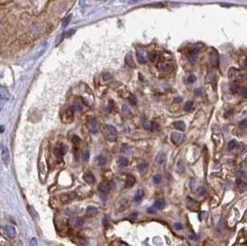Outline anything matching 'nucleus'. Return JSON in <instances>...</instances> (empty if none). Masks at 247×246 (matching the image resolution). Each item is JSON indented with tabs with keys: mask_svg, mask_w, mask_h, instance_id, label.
<instances>
[{
	"mask_svg": "<svg viewBox=\"0 0 247 246\" xmlns=\"http://www.w3.org/2000/svg\"><path fill=\"white\" fill-rule=\"evenodd\" d=\"M106 130L107 132V140L110 142H115L117 140V130L114 126L110 125V124H107L106 125Z\"/></svg>",
	"mask_w": 247,
	"mask_h": 246,
	"instance_id": "nucleus-1",
	"label": "nucleus"
},
{
	"mask_svg": "<svg viewBox=\"0 0 247 246\" xmlns=\"http://www.w3.org/2000/svg\"><path fill=\"white\" fill-rule=\"evenodd\" d=\"M209 63L212 67H218L219 65V54L217 50L212 49L209 53Z\"/></svg>",
	"mask_w": 247,
	"mask_h": 246,
	"instance_id": "nucleus-2",
	"label": "nucleus"
},
{
	"mask_svg": "<svg viewBox=\"0 0 247 246\" xmlns=\"http://www.w3.org/2000/svg\"><path fill=\"white\" fill-rule=\"evenodd\" d=\"M1 157H2V161L4 162V164L8 166L9 164L10 156H9V148L5 146L4 144H1Z\"/></svg>",
	"mask_w": 247,
	"mask_h": 246,
	"instance_id": "nucleus-3",
	"label": "nucleus"
},
{
	"mask_svg": "<svg viewBox=\"0 0 247 246\" xmlns=\"http://www.w3.org/2000/svg\"><path fill=\"white\" fill-rule=\"evenodd\" d=\"M170 140L174 144H180L184 140V135L180 132H172L170 135Z\"/></svg>",
	"mask_w": 247,
	"mask_h": 246,
	"instance_id": "nucleus-4",
	"label": "nucleus"
},
{
	"mask_svg": "<svg viewBox=\"0 0 247 246\" xmlns=\"http://www.w3.org/2000/svg\"><path fill=\"white\" fill-rule=\"evenodd\" d=\"M4 231H5V234L9 238H15L16 237L17 231H16V229L13 226L6 225L4 227Z\"/></svg>",
	"mask_w": 247,
	"mask_h": 246,
	"instance_id": "nucleus-5",
	"label": "nucleus"
},
{
	"mask_svg": "<svg viewBox=\"0 0 247 246\" xmlns=\"http://www.w3.org/2000/svg\"><path fill=\"white\" fill-rule=\"evenodd\" d=\"M83 179L88 183V184H94L96 181V178L91 171H86L83 174Z\"/></svg>",
	"mask_w": 247,
	"mask_h": 246,
	"instance_id": "nucleus-6",
	"label": "nucleus"
},
{
	"mask_svg": "<svg viewBox=\"0 0 247 246\" xmlns=\"http://www.w3.org/2000/svg\"><path fill=\"white\" fill-rule=\"evenodd\" d=\"M155 161H156V163L158 166H162L163 164H165V162H166V155H165V153H163V152L158 153V155H157V157H156Z\"/></svg>",
	"mask_w": 247,
	"mask_h": 246,
	"instance_id": "nucleus-7",
	"label": "nucleus"
},
{
	"mask_svg": "<svg viewBox=\"0 0 247 246\" xmlns=\"http://www.w3.org/2000/svg\"><path fill=\"white\" fill-rule=\"evenodd\" d=\"M89 130L93 134H96L98 132V129H97V121L96 118H92L90 121V126H89Z\"/></svg>",
	"mask_w": 247,
	"mask_h": 246,
	"instance_id": "nucleus-8",
	"label": "nucleus"
},
{
	"mask_svg": "<svg viewBox=\"0 0 247 246\" xmlns=\"http://www.w3.org/2000/svg\"><path fill=\"white\" fill-rule=\"evenodd\" d=\"M110 190V184L107 181H103L99 184V191L102 194H107Z\"/></svg>",
	"mask_w": 247,
	"mask_h": 246,
	"instance_id": "nucleus-9",
	"label": "nucleus"
},
{
	"mask_svg": "<svg viewBox=\"0 0 247 246\" xmlns=\"http://www.w3.org/2000/svg\"><path fill=\"white\" fill-rule=\"evenodd\" d=\"M74 111H75V109H74L73 107H69L66 110V119H67V122H71L73 120Z\"/></svg>",
	"mask_w": 247,
	"mask_h": 246,
	"instance_id": "nucleus-10",
	"label": "nucleus"
},
{
	"mask_svg": "<svg viewBox=\"0 0 247 246\" xmlns=\"http://www.w3.org/2000/svg\"><path fill=\"white\" fill-rule=\"evenodd\" d=\"M135 183V178L133 175H128L126 178V181H125V186L126 188H131L132 186L134 185Z\"/></svg>",
	"mask_w": 247,
	"mask_h": 246,
	"instance_id": "nucleus-11",
	"label": "nucleus"
},
{
	"mask_svg": "<svg viewBox=\"0 0 247 246\" xmlns=\"http://www.w3.org/2000/svg\"><path fill=\"white\" fill-rule=\"evenodd\" d=\"M98 210H97V207L96 206H93V205H90L86 208V214L90 217H94L97 214Z\"/></svg>",
	"mask_w": 247,
	"mask_h": 246,
	"instance_id": "nucleus-12",
	"label": "nucleus"
},
{
	"mask_svg": "<svg viewBox=\"0 0 247 246\" xmlns=\"http://www.w3.org/2000/svg\"><path fill=\"white\" fill-rule=\"evenodd\" d=\"M125 62L126 64L130 67V68H135V63H134V61H133V58L131 54H128L125 57Z\"/></svg>",
	"mask_w": 247,
	"mask_h": 246,
	"instance_id": "nucleus-13",
	"label": "nucleus"
},
{
	"mask_svg": "<svg viewBox=\"0 0 247 246\" xmlns=\"http://www.w3.org/2000/svg\"><path fill=\"white\" fill-rule=\"evenodd\" d=\"M173 126L175 129L179 131H181V132L185 131V123L183 121H176L173 123Z\"/></svg>",
	"mask_w": 247,
	"mask_h": 246,
	"instance_id": "nucleus-14",
	"label": "nucleus"
},
{
	"mask_svg": "<svg viewBox=\"0 0 247 246\" xmlns=\"http://www.w3.org/2000/svg\"><path fill=\"white\" fill-rule=\"evenodd\" d=\"M96 163L98 166H104V165H106V163H107V159H106V157H105L104 156L99 155V156H97V157H96Z\"/></svg>",
	"mask_w": 247,
	"mask_h": 246,
	"instance_id": "nucleus-15",
	"label": "nucleus"
},
{
	"mask_svg": "<svg viewBox=\"0 0 247 246\" xmlns=\"http://www.w3.org/2000/svg\"><path fill=\"white\" fill-rule=\"evenodd\" d=\"M0 96H1V98L3 100H8L9 98V93L7 89H5L4 87H2L0 89Z\"/></svg>",
	"mask_w": 247,
	"mask_h": 246,
	"instance_id": "nucleus-16",
	"label": "nucleus"
},
{
	"mask_svg": "<svg viewBox=\"0 0 247 246\" xmlns=\"http://www.w3.org/2000/svg\"><path fill=\"white\" fill-rule=\"evenodd\" d=\"M143 196V191L142 189H139V190H137V192H136V194H135V195L133 197V201L134 202H140L142 200Z\"/></svg>",
	"mask_w": 247,
	"mask_h": 246,
	"instance_id": "nucleus-17",
	"label": "nucleus"
},
{
	"mask_svg": "<svg viewBox=\"0 0 247 246\" xmlns=\"http://www.w3.org/2000/svg\"><path fill=\"white\" fill-rule=\"evenodd\" d=\"M118 164L119 166H123V167H125V166H128L129 165V159L125 157H119V158L118 159Z\"/></svg>",
	"mask_w": 247,
	"mask_h": 246,
	"instance_id": "nucleus-18",
	"label": "nucleus"
},
{
	"mask_svg": "<svg viewBox=\"0 0 247 246\" xmlns=\"http://www.w3.org/2000/svg\"><path fill=\"white\" fill-rule=\"evenodd\" d=\"M154 206H155L158 210H160L162 209L164 206H165V201L163 199H158L155 202V204H154Z\"/></svg>",
	"mask_w": 247,
	"mask_h": 246,
	"instance_id": "nucleus-19",
	"label": "nucleus"
},
{
	"mask_svg": "<svg viewBox=\"0 0 247 246\" xmlns=\"http://www.w3.org/2000/svg\"><path fill=\"white\" fill-rule=\"evenodd\" d=\"M147 168H148V165H147L145 162H141V163H139L138 166H137V169H138V171L141 172V173H143V172L147 169Z\"/></svg>",
	"mask_w": 247,
	"mask_h": 246,
	"instance_id": "nucleus-20",
	"label": "nucleus"
},
{
	"mask_svg": "<svg viewBox=\"0 0 247 246\" xmlns=\"http://www.w3.org/2000/svg\"><path fill=\"white\" fill-rule=\"evenodd\" d=\"M39 168H40V173H41V175H43V176L45 177V173H46V166H45V163L44 161H42L40 163Z\"/></svg>",
	"mask_w": 247,
	"mask_h": 246,
	"instance_id": "nucleus-21",
	"label": "nucleus"
},
{
	"mask_svg": "<svg viewBox=\"0 0 247 246\" xmlns=\"http://www.w3.org/2000/svg\"><path fill=\"white\" fill-rule=\"evenodd\" d=\"M137 59L139 61V63H141V64L146 63V58L144 57L143 54H142V53H137Z\"/></svg>",
	"mask_w": 247,
	"mask_h": 246,
	"instance_id": "nucleus-22",
	"label": "nucleus"
},
{
	"mask_svg": "<svg viewBox=\"0 0 247 246\" xmlns=\"http://www.w3.org/2000/svg\"><path fill=\"white\" fill-rule=\"evenodd\" d=\"M159 130V125L158 124L157 122H152L150 124V130L151 132H156V131H158Z\"/></svg>",
	"mask_w": 247,
	"mask_h": 246,
	"instance_id": "nucleus-23",
	"label": "nucleus"
},
{
	"mask_svg": "<svg viewBox=\"0 0 247 246\" xmlns=\"http://www.w3.org/2000/svg\"><path fill=\"white\" fill-rule=\"evenodd\" d=\"M148 58H149L150 61H152V62H155V61L157 60V58H158V55L155 52H151V53L148 54Z\"/></svg>",
	"mask_w": 247,
	"mask_h": 246,
	"instance_id": "nucleus-24",
	"label": "nucleus"
},
{
	"mask_svg": "<svg viewBox=\"0 0 247 246\" xmlns=\"http://www.w3.org/2000/svg\"><path fill=\"white\" fill-rule=\"evenodd\" d=\"M89 158H90V153H89V151L88 150H84L82 152V160L84 162H87L89 160Z\"/></svg>",
	"mask_w": 247,
	"mask_h": 246,
	"instance_id": "nucleus-25",
	"label": "nucleus"
},
{
	"mask_svg": "<svg viewBox=\"0 0 247 246\" xmlns=\"http://www.w3.org/2000/svg\"><path fill=\"white\" fill-rule=\"evenodd\" d=\"M70 199H71V197L67 194H61V196H60V200L62 203H67V202L70 201Z\"/></svg>",
	"mask_w": 247,
	"mask_h": 246,
	"instance_id": "nucleus-26",
	"label": "nucleus"
},
{
	"mask_svg": "<svg viewBox=\"0 0 247 246\" xmlns=\"http://www.w3.org/2000/svg\"><path fill=\"white\" fill-rule=\"evenodd\" d=\"M161 179H162V178H161V175H159V174L155 175L153 178V181L155 184H159L161 182Z\"/></svg>",
	"mask_w": 247,
	"mask_h": 246,
	"instance_id": "nucleus-27",
	"label": "nucleus"
},
{
	"mask_svg": "<svg viewBox=\"0 0 247 246\" xmlns=\"http://www.w3.org/2000/svg\"><path fill=\"white\" fill-rule=\"evenodd\" d=\"M193 106H194V103L192 101L187 102L186 104H185V106H184V110L185 111H190L193 108Z\"/></svg>",
	"mask_w": 247,
	"mask_h": 246,
	"instance_id": "nucleus-28",
	"label": "nucleus"
},
{
	"mask_svg": "<svg viewBox=\"0 0 247 246\" xmlns=\"http://www.w3.org/2000/svg\"><path fill=\"white\" fill-rule=\"evenodd\" d=\"M197 194L200 196H203L205 194H206V189L205 187H199L197 190Z\"/></svg>",
	"mask_w": 247,
	"mask_h": 246,
	"instance_id": "nucleus-29",
	"label": "nucleus"
},
{
	"mask_svg": "<svg viewBox=\"0 0 247 246\" xmlns=\"http://www.w3.org/2000/svg\"><path fill=\"white\" fill-rule=\"evenodd\" d=\"M29 246H38V241H37V239L36 238H32L29 242Z\"/></svg>",
	"mask_w": 247,
	"mask_h": 246,
	"instance_id": "nucleus-30",
	"label": "nucleus"
},
{
	"mask_svg": "<svg viewBox=\"0 0 247 246\" xmlns=\"http://www.w3.org/2000/svg\"><path fill=\"white\" fill-rule=\"evenodd\" d=\"M237 146V143L234 141V140H232V141H231L230 143H229V144H228V147H229V149L230 150H232V149H234L235 147Z\"/></svg>",
	"mask_w": 247,
	"mask_h": 246,
	"instance_id": "nucleus-31",
	"label": "nucleus"
},
{
	"mask_svg": "<svg viewBox=\"0 0 247 246\" xmlns=\"http://www.w3.org/2000/svg\"><path fill=\"white\" fill-rule=\"evenodd\" d=\"M59 148H60V152H61V154H62V156L66 155L67 152H68V146L63 144V145H61V147H59Z\"/></svg>",
	"mask_w": 247,
	"mask_h": 246,
	"instance_id": "nucleus-32",
	"label": "nucleus"
},
{
	"mask_svg": "<svg viewBox=\"0 0 247 246\" xmlns=\"http://www.w3.org/2000/svg\"><path fill=\"white\" fill-rule=\"evenodd\" d=\"M72 143H73L75 145H78V144L81 143V139H80V137H79V136H77V135H74V136L72 137Z\"/></svg>",
	"mask_w": 247,
	"mask_h": 246,
	"instance_id": "nucleus-33",
	"label": "nucleus"
},
{
	"mask_svg": "<svg viewBox=\"0 0 247 246\" xmlns=\"http://www.w3.org/2000/svg\"><path fill=\"white\" fill-rule=\"evenodd\" d=\"M146 211H147V213H148V214H156V213H157V211H158V209H157L155 206L153 205V206H151V207L147 208V210H146Z\"/></svg>",
	"mask_w": 247,
	"mask_h": 246,
	"instance_id": "nucleus-34",
	"label": "nucleus"
},
{
	"mask_svg": "<svg viewBox=\"0 0 247 246\" xmlns=\"http://www.w3.org/2000/svg\"><path fill=\"white\" fill-rule=\"evenodd\" d=\"M158 69L161 71H170V66L169 65H163L162 67H158Z\"/></svg>",
	"mask_w": 247,
	"mask_h": 246,
	"instance_id": "nucleus-35",
	"label": "nucleus"
},
{
	"mask_svg": "<svg viewBox=\"0 0 247 246\" xmlns=\"http://www.w3.org/2000/svg\"><path fill=\"white\" fill-rule=\"evenodd\" d=\"M83 223H84V220L82 219H77L75 221V224L77 227H82L83 225Z\"/></svg>",
	"mask_w": 247,
	"mask_h": 246,
	"instance_id": "nucleus-36",
	"label": "nucleus"
},
{
	"mask_svg": "<svg viewBox=\"0 0 247 246\" xmlns=\"http://www.w3.org/2000/svg\"><path fill=\"white\" fill-rule=\"evenodd\" d=\"M71 20V15L68 16V17L64 20V21H63V27H66V26L70 23Z\"/></svg>",
	"mask_w": 247,
	"mask_h": 246,
	"instance_id": "nucleus-37",
	"label": "nucleus"
},
{
	"mask_svg": "<svg viewBox=\"0 0 247 246\" xmlns=\"http://www.w3.org/2000/svg\"><path fill=\"white\" fill-rule=\"evenodd\" d=\"M73 107H74V109H75L76 111H78V112H82V106H81L80 104H78V103H76V104L73 106Z\"/></svg>",
	"mask_w": 247,
	"mask_h": 246,
	"instance_id": "nucleus-38",
	"label": "nucleus"
},
{
	"mask_svg": "<svg viewBox=\"0 0 247 246\" xmlns=\"http://www.w3.org/2000/svg\"><path fill=\"white\" fill-rule=\"evenodd\" d=\"M130 219H132V220H135L136 219H137V217H138V213L137 212H133V213H132L131 215H130Z\"/></svg>",
	"mask_w": 247,
	"mask_h": 246,
	"instance_id": "nucleus-39",
	"label": "nucleus"
},
{
	"mask_svg": "<svg viewBox=\"0 0 247 246\" xmlns=\"http://www.w3.org/2000/svg\"><path fill=\"white\" fill-rule=\"evenodd\" d=\"M129 100H130V103H131L132 105H133V106H135V105H136V103H137L136 97H135L134 96H132L129 98Z\"/></svg>",
	"mask_w": 247,
	"mask_h": 246,
	"instance_id": "nucleus-40",
	"label": "nucleus"
},
{
	"mask_svg": "<svg viewBox=\"0 0 247 246\" xmlns=\"http://www.w3.org/2000/svg\"><path fill=\"white\" fill-rule=\"evenodd\" d=\"M174 228H175V230H181L183 229V226H182L181 223H175V224H174Z\"/></svg>",
	"mask_w": 247,
	"mask_h": 246,
	"instance_id": "nucleus-41",
	"label": "nucleus"
},
{
	"mask_svg": "<svg viewBox=\"0 0 247 246\" xmlns=\"http://www.w3.org/2000/svg\"><path fill=\"white\" fill-rule=\"evenodd\" d=\"M239 125H240L241 127H242V128H246V127H247V120H246V119L242 120V121L239 123Z\"/></svg>",
	"mask_w": 247,
	"mask_h": 246,
	"instance_id": "nucleus-42",
	"label": "nucleus"
},
{
	"mask_svg": "<svg viewBox=\"0 0 247 246\" xmlns=\"http://www.w3.org/2000/svg\"><path fill=\"white\" fill-rule=\"evenodd\" d=\"M110 79H111V75L109 73H105L103 75V80L104 81H109Z\"/></svg>",
	"mask_w": 247,
	"mask_h": 246,
	"instance_id": "nucleus-43",
	"label": "nucleus"
},
{
	"mask_svg": "<svg viewBox=\"0 0 247 246\" xmlns=\"http://www.w3.org/2000/svg\"><path fill=\"white\" fill-rule=\"evenodd\" d=\"M195 81H196V77H195L194 75H190V76H189V78H188V81H189V82L192 83V82H194Z\"/></svg>",
	"mask_w": 247,
	"mask_h": 246,
	"instance_id": "nucleus-44",
	"label": "nucleus"
},
{
	"mask_svg": "<svg viewBox=\"0 0 247 246\" xmlns=\"http://www.w3.org/2000/svg\"><path fill=\"white\" fill-rule=\"evenodd\" d=\"M239 91L241 92L243 96H247V89L246 88H241Z\"/></svg>",
	"mask_w": 247,
	"mask_h": 246,
	"instance_id": "nucleus-45",
	"label": "nucleus"
},
{
	"mask_svg": "<svg viewBox=\"0 0 247 246\" xmlns=\"http://www.w3.org/2000/svg\"><path fill=\"white\" fill-rule=\"evenodd\" d=\"M201 94H202V91H201L200 88H198V89L195 90V95H196V96H200Z\"/></svg>",
	"mask_w": 247,
	"mask_h": 246,
	"instance_id": "nucleus-46",
	"label": "nucleus"
},
{
	"mask_svg": "<svg viewBox=\"0 0 247 246\" xmlns=\"http://www.w3.org/2000/svg\"><path fill=\"white\" fill-rule=\"evenodd\" d=\"M74 33H75V30H71V31H70L69 33H67V34H66V35H67V37H69L70 35H71V34H74Z\"/></svg>",
	"mask_w": 247,
	"mask_h": 246,
	"instance_id": "nucleus-47",
	"label": "nucleus"
},
{
	"mask_svg": "<svg viewBox=\"0 0 247 246\" xmlns=\"http://www.w3.org/2000/svg\"><path fill=\"white\" fill-rule=\"evenodd\" d=\"M140 0H132V1L130 2L131 4H134V3H136V2H139Z\"/></svg>",
	"mask_w": 247,
	"mask_h": 246,
	"instance_id": "nucleus-48",
	"label": "nucleus"
},
{
	"mask_svg": "<svg viewBox=\"0 0 247 246\" xmlns=\"http://www.w3.org/2000/svg\"><path fill=\"white\" fill-rule=\"evenodd\" d=\"M4 130H5V128H4V126L2 125V126H1V132H2V133L4 132Z\"/></svg>",
	"mask_w": 247,
	"mask_h": 246,
	"instance_id": "nucleus-49",
	"label": "nucleus"
},
{
	"mask_svg": "<svg viewBox=\"0 0 247 246\" xmlns=\"http://www.w3.org/2000/svg\"><path fill=\"white\" fill-rule=\"evenodd\" d=\"M246 180H247V176H246Z\"/></svg>",
	"mask_w": 247,
	"mask_h": 246,
	"instance_id": "nucleus-50",
	"label": "nucleus"
},
{
	"mask_svg": "<svg viewBox=\"0 0 247 246\" xmlns=\"http://www.w3.org/2000/svg\"><path fill=\"white\" fill-rule=\"evenodd\" d=\"M19 246H21V245H19Z\"/></svg>",
	"mask_w": 247,
	"mask_h": 246,
	"instance_id": "nucleus-51",
	"label": "nucleus"
}]
</instances>
